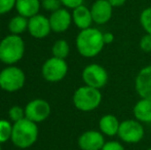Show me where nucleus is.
<instances>
[{
    "label": "nucleus",
    "mask_w": 151,
    "mask_h": 150,
    "mask_svg": "<svg viewBox=\"0 0 151 150\" xmlns=\"http://www.w3.org/2000/svg\"><path fill=\"white\" fill-rule=\"evenodd\" d=\"M140 24L147 34H151V6L146 7L140 14Z\"/></svg>",
    "instance_id": "nucleus-22"
},
{
    "label": "nucleus",
    "mask_w": 151,
    "mask_h": 150,
    "mask_svg": "<svg viewBox=\"0 0 151 150\" xmlns=\"http://www.w3.org/2000/svg\"><path fill=\"white\" fill-rule=\"evenodd\" d=\"M12 124L8 120L0 119V143H5L12 139Z\"/></svg>",
    "instance_id": "nucleus-21"
},
{
    "label": "nucleus",
    "mask_w": 151,
    "mask_h": 150,
    "mask_svg": "<svg viewBox=\"0 0 151 150\" xmlns=\"http://www.w3.org/2000/svg\"><path fill=\"white\" fill-rule=\"evenodd\" d=\"M145 131L142 122L137 119H127L120 122L117 136L127 144H137L143 140Z\"/></svg>",
    "instance_id": "nucleus-6"
},
{
    "label": "nucleus",
    "mask_w": 151,
    "mask_h": 150,
    "mask_svg": "<svg viewBox=\"0 0 151 150\" xmlns=\"http://www.w3.org/2000/svg\"><path fill=\"white\" fill-rule=\"evenodd\" d=\"M72 21L75 26L80 30L91 28L93 24V17H91V8L86 7V5H80L74 8L72 11Z\"/></svg>",
    "instance_id": "nucleus-15"
},
{
    "label": "nucleus",
    "mask_w": 151,
    "mask_h": 150,
    "mask_svg": "<svg viewBox=\"0 0 151 150\" xmlns=\"http://www.w3.org/2000/svg\"><path fill=\"white\" fill-rule=\"evenodd\" d=\"M42 76L48 82H59L68 73V64L65 60L52 57L44 62L41 69Z\"/></svg>",
    "instance_id": "nucleus-7"
},
{
    "label": "nucleus",
    "mask_w": 151,
    "mask_h": 150,
    "mask_svg": "<svg viewBox=\"0 0 151 150\" xmlns=\"http://www.w3.org/2000/svg\"><path fill=\"white\" fill-rule=\"evenodd\" d=\"M72 101L76 109L82 112H91L100 106L102 102V94L98 88L83 85L74 92Z\"/></svg>",
    "instance_id": "nucleus-4"
},
{
    "label": "nucleus",
    "mask_w": 151,
    "mask_h": 150,
    "mask_svg": "<svg viewBox=\"0 0 151 150\" xmlns=\"http://www.w3.org/2000/svg\"><path fill=\"white\" fill-rule=\"evenodd\" d=\"M41 7L40 0H17L16 9L20 16L27 19L36 16Z\"/></svg>",
    "instance_id": "nucleus-17"
},
{
    "label": "nucleus",
    "mask_w": 151,
    "mask_h": 150,
    "mask_svg": "<svg viewBox=\"0 0 151 150\" xmlns=\"http://www.w3.org/2000/svg\"><path fill=\"white\" fill-rule=\"evenodd\" d=\"M139 45L142 52H151V34L146 33L144 36H142V38L140 39Z\"/></svg>",
    "instance_id": "nucleus-26"
},
{
    "label": "nucleus",
    "mask_w": 151,
    "mask_h": 150,
    "mask_svg": "<svg viewBox=\"0 0 151 150\" xmlns=\"http://www.w3.org/2000/svg\"><path fill=\"white\" fill-rule=\"evenodd\" d=\"M0 41H1V40H0Z\"/></svg>",
    "instance_id": "nucleus-33"
},
{
    "label": "nucleus",
    "mask_w": 151,
    "mask_h": 150,
    "mask_svg": "<svg viewBox=\"0 0 151 150\" xmlns=\"http://www.w3.org/2000/svg\"><path fill=\"white\" fill-rule=\"evenodd\" d=\"M81 77L86 85L98 88V90L104 88L109 79L107 70L103 66L96 64V63L84 67V69L82 70Z\"/></svg>",
    "instance_id": "nucleus-8"
},
{
    "label": "nucleus",
    "mask_w": 151,
    "mask_h": 150,
    "mask_svg": "<svg viewBox=\"0 0 151 150\" xmlns=\"http://www.w3.org/2000/svg\"><path fill=\"white\" fill-rule=\"evenodd\" d=\"M26 76L22 69L10 65L0 72V88L8 93L18 92L24 86Z\"/></svg>",
    "instance_id": "nucleus-5"
},
{
    "label": "nucleus",
    "mask_w": 151,
    "mask_h": 150,
    "mask_svg": "<svg viewBox=\"0 0 151 150\" xmlns=\"http://www.w3.org/2000/svg\"><path fill=\"white\" fill-rule=\"evenodd\" d=\"M50 114V105L43 99H34L25 107V117L38 123L47 119Z\"/></svg>",
    "instance_id": "nucleus-9"
},
{
    "label": "nucleus",
    "mask_w": 151,
    "mask_h": 150,
    "mask_svg": "<svg viewBox=\"0 0 151 150\" xmlns=\"http://www.w3.org/2000/svg\"><path fill=\"white\" fill-rule=\"evenodd\" d=\"M38 135L39 131L37 123L25 117L12 124V134L10 140L18 148L27 149L37 141Z\"/></svg>",
    "instance_id": "nucleus-2"
},
{
    "label": "nucleus",
    "mask_w": 151,
    "mask_h": 150,
    "mask_svg": "<svg viewBox=\"0 0 151 150\" xmlns=\"http://www.w3.org/2000/svg\"><path fill=\"white\" fill-rule=\"evenodd\" d=\"M28 20L29 19L20 14L14 17L8 23L9 32L14 35H21L22 33H24L26 30H28Z\"/></svg>",
    "instance_id": "nucleus-19"
},
{
    "label": "nucleus",
    "mask_w": 151,
    "mask_h": 150,
    "mask_svg": "<svg viewBox=\"0 0 151 150\" xmlns=\"http://www.w3.org/2000/svg\"><path fill=\"white\" fill-rule=\"evenodd\" d=\"M147 150H151V148H149V149H147Z\"/></svg>",
    "instance_id": "nucleus-32"
},
{
    "label": "nucleus",
    "mask_w": 151,
    "mask_h": 150,
    "mask_svg": "<svg viewBox=\"0 0 151 150\" xmlns=\"http://www.w3.org/2000/svg\"><path fill=\"white\" fill-rule=\"evenodd\" d=\"M17 0H0V14H5L16 7Z\"/></svg>",
    "instance_id": "nucleus-25"
},
{
    "label": "nucleus",
    "mask_w": 151,
    "mask_h": 150,
    "mask_svg": "<svg viewBox=\"0 0 151 150\" xmlns=\"http://www.w3.org/2000/svg\"><path fill=\"white\" fill-rule=\"evenodd\" d=\"M62 5L63 4H62L61 0H41V6L46 11L54 12L62 8Z\"/></svg>",
    "instance_id": "nucleus-24"
},
{
    "label": "nucleus",
    "mask_w": 151,
    "mask_h": 150,
    "mask_svg": "<svg viewBox=\"0 0 151 150\" xmlns=\"http://www.w3.org/2000/svg\"><path fill=\"white\" fill-rule=\"evenodd\" d=\"M52 57L65 60L69 56V52H70V46L69 43L67 42V40L65 39L57 40L52 47Z\"/></svg>",
    "instance_id": "nucleus-20"
},
{
    "label": "nucleus",
    "mask_w": 151,
    "mask_h": 150,
    "mask_svg": "<svg viewBox=\"0 0 151 150\" xmlns=\"http://www.w3.org/2000/svg\"><path fill=\"white\" fill-rule=\"evenodd\" d=\"M133 113L138 121L142 123L151 122V100L141 98L134 106Z\"/></svg>",
    "instance_id": "nucleus-18"
},
{
    "label": "nucleus",
    "mask_w": 151,
    "mask_h": 150,
    "mask_svg": "<svg viewBox=\"0 0 151 150\" xmlns=\"http://www.w3.org/2000/svg\"><path fill=\"white\" fill-rule=\"evenodd\" d=\"M50 24L52 31L57 33L65 32L71 26L72 21V14H70L67 8H60L56 11L52 12L50 17L48 18Z\"/></svg>",
    "instance_id": "nucleus-13"
},
{
    "label": "nucleus",
    "mask_w": 151,
    "mask_h": 150,
    "mask_svg": "<svg viewBox=\"0 0 151 150\" xmlns=\"http://www.w3.org/2000/svg\"><path fill=\"white\" fill-rule=\"evenodd\" d=\"M105 143L104 135L99 131H86L78 138V146L81 150H101Z\"/></svg>",
    "instance_id": "nucleus-11"
},
{
    "label": "nucleus",
    "mask_w": 151,
    "mask_h": 150,
    "mask_svg": "<svg viewBox=\"0 0 151 150\" xmlns=\"http://www.w3.org/2000/svg\"><path fill=\"white\" fill-rule=\"evenodd\" d=\"M28 31L34 38L41 39L48 36L52 31L50 20L43 14H36L28 20Z\"/></svg>",
    "instance_id": "nucleus-10"
},
{
    "label": "nucleus",
    "mask_w": 151,
    "mask_h": 150,
    "mask_svg": "<svg viewBox=\"0 0 151 150\" xmlns=\"http://www.w3.org/2000/svg\"><path fill=\"white\" fill-rule=\"evenodd\" d=\"M25 54V42L20 35L10 34L0 41V61L4 64L14 65Z\"/></svg>",
    "instance_id": "nucleus-3"
},
{
    "label": "nucleus",
    "mask_w": 151,
    "mask_h": 150,
    "mask_svg": "<svg viewBox=\"0 0 151 150\" xmlns=\"http://www.w3.org/2000/svg\"><path fill=\"white\" fill-rule=\"evenodd\" d=\"M0 150H1V143H0Z\"/></svg>",
    "instance_id": "nucleus-31"
},
{
    "label": "nucleus",
    "mask_w": 151,
    "mask_h": 150,
    "mask_svg": "<svg viewBox=\"0 0 151 150\" xmlns=\"http://www.w3.org/2000/svg\"><path fill=\"white\" fill-rule=\"evenodd\" d=\"M135 88L141 98L151 100V65L139 71L135 79Z\"/></svg>",
    "instance_id": "nucleus-14"
},
{
    "label": "nucleus",
    "mask_w": 151,
    "mask_h": 150,
    "mask_svg": "<svg viewBox=\"0 0 151 150\" xmlns=\"http://www.w3.org/2000/svg\"><path fill=\"white\" fill-rule=\"evenodd\" d=\"M8 115H9L10 120L14 123L25 118V109H23L21 106H12L8 111Z\"/></svg>",
    "instance_id": "nucleus-23"
},
{
    "label": "nucleus",
    "mask_w": 151,
    "mask_h": 150,
    "mask_svg": "<svg viewBox=\"0 0 151 150\" xmlns=\"http://www.w3.org/2000/svg\"><path fill=\"white\" fill-rule=\"evenodd\" d=\"M101 150H125V149L122 146V144L117 142V141H109V142L105 143V145H104L103 148Z\"/></svg>",
    "instance_id": "nucleus-27"
},
{
    "label": "nucleus",
    "mask_w": 151,
    "mask_h": 150,
    "mask_svg": "<svg viewBox=\"0 0 151 150\" xmlns=\"http://www.w3.org/2000/svg\"><path fill=\"white\" fill-rule=\"evenodd\" d=\"M61 2L66 8L74 9V8L78 7V6L82 5L83 0H61Z\"/></svg>",
    "instance_id": "nucleus-28"
},
{
    "label": "nucleus",
    "mask_w": 151,
    "mask_h": 150,
    "mask_svg": "<svg viewBox=\"0 0 151 150\" xmlns=\"http://www.w3.org/2000/svg\"><path fill=\"white\" fill-rule=\"evenodd\" d=\"M108 1L113 7H120L127 2V0H108Z\"/></svg>",
    "instance_id": "nucleus-30"
},
{
    "label": "nucleus",
    "mask_w": 151,
    "mask_h": 150,
    "mask_svg": "<svg viewBox=\"0 0 151 150\" xmlns=\"http://www.w3.org/2000/svg\"><path fill=\"white\" fill-rule=\"evenodd\" d=\"M103 39H104V43L106 44H111L112 42L114 41L115 37H114L113 33L111 32H106V33H103Z\"/></svg>",
    "instance_id": "nucleus-29"
},
{
    "label": "nucleus",
    "mask_w": 151,
    "mask_h": 150,
    "mask_svg": "<svg viewBox=\"0 0 151 150\" xmlns=\"http://www.w3.org/2000/svg\"><path fill=\"white\" fill-rule=\"evenodd\" d=\"M105 43L103 33L97 28L80 30L76 37V48L84 58H93L103 50Z\"/></svg>",
    "instance_id": "nucleus-1"
},
{
    "label": "nucleus",
    "mask_w": 151,
    "mask_h": 150,
    "mask_svg": "<svg viewBox=\"0 0 151 150\" xmlns=\"http://www.w3.org/2000/svg\"><path fill=\"white\" fill-rule=\"evenodd\" d=\"M91 17L93 23L103 25L109 22L113 14V6L108 0H96L91 7Z\"/></svg>",
    "instance_id": "nucleus-12"
},
{
    "label": "nucleus",
    "mask_w": 151,
    "mask_h": 150,
    "mask_svg": "<svg viewBox=\"0 0 151 150\" xmlns=\"http://www.w3.org/2000/svg\"><path fill=\"white\" fill-rule=\"evenodd\" d=\"M120 122L113 114H105L99 121L100 132L108 137H114L118 134Z\"/></svg>",
    "instance_id": "nucleus-16"
}]
</instances>
